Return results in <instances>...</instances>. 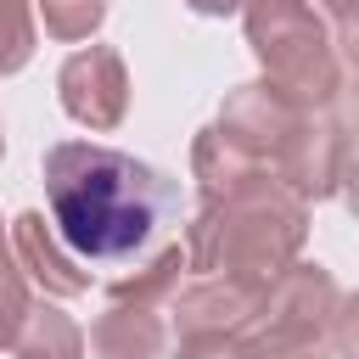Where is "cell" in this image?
I'll return each mask as SVG.
<instances>
[{"label":"cell","mask_w":359,"mask_h":359,"mask_svg":"<svg viewBox=\"0 0 359 359\" xmlns=\"http://www.w3.org/2000/svg\"><path fill=\"white\" fill-rule=\"evenodd\" d=\"M22 359H73L79 353V331L56 314V309H34L22 314V331L11 337Z\"/></svg>","instance_id":"277c9868"},{"label":"cell","mask_w":359,"mask_h":359,"mask_svg":"<svg viewBox=\"0 0 359 359\" xmlns=\"http://www.w3.org/2000/svg\"><path fill=\"white\" fill-rule=\"evenodd\" d=\"M45 22L56 28V34H90L95 22H101V0H45Z\"/></svg>","instance_id":"ba28073f"},{"label":"cell","mask_w":359,"mask_h":359,"mask_svg":"<svg viewBox=\"0 0 359 359\" xmlns=\"http://www.w3.org/2000/svg\"><path fill=\"white\" fill-rule=\"evenodd\" d=\"M45 191L62 241L84 264L146 258L180 219V185L129 151L67 140L45 151Z\"/></svg>","instance_id":"6da1fadb"},{"label":"cell","mask_w":359,"mask_h":359,"mask_svg":"<svg viewBox=\"0 0 359 359\" xmlns=\"http://www.w3.org/2000/svg\"><path fill=\"white\" fill-rule=\"evenodd\" d=\"M342 348L348 353H359V303L348 309V320H342Z\"/></svg>","instance_id":"9c48e42d"},{"label":"cell","mask_w":359,"mask_h":359,"mask_svg":"<svg viewBox=\"0 0 359 359\" xmlns=\"http://www.w3.org/2000/svg\"><path fill=\"white\" fill-rule=\"evenodd\" d=\"M28 11H22V0H0V73H11V67H22V56H28Z\"/></svg>","instance_id":"52a82bcc"},{"label":"cell","mask_w":359,"mask_h":359,"mask_svg":"<svg viewBox=\"0 0 359 359\" xmlns=\"http://www.w3.org/2000/svg\"><path fill=\"white\" fill-rule=\"evenodd\" d=\"M342 22H348V50H353V62H359V11H342Z\"/></svg>","instance_id":"30bf717a"},{"label":"cell","mask_w":359,"mask_h":359,"mask_svg":"<svg viewBox=\"0 0 359 359\" xmlns=\"http://www.w3.org/2000/svg\"><path fill=\"white\" fill-rule=\"evenodd\" d=\"M95 348L107 359H151L157 353V325L151 320H135L129 325V309H118L101 331H95Z\"/></svg>","instance_id":"8992f818"},{"label":"cell","mask_w":359,"mask_h":359,"mask_svg":"<svg viewBox=\"0 0 359 359\" xmlns=\"http://www.w3.org/2000/svg\"><path fill=\"white\" fill-rule=\"evenodd\" d=\"M247 28H252V45L275 67L280 84H292L297 95H325L331 90V56H325L320 22L303 11V0H258Z\"/></svg>","instance_id":"7a4b0ae2"},{"label":"cell","mask_w":359,"mask_h":359,"mask_svg":"<svg viewBox=\"0 0 359 359\" xmlns=\"http://www.w3.org/2000/svg\"><path fill=\"white\" fill-rule=\"evenodd\" d=\"M62 107L79 118V123H118L123 118V67L112 50H79L67 67H62Z\"/></svg>","instance_id":"3957f363"},{"label":"cell","mask_w":359,"mask_h":359,"mask_svg":"<svg viewBox=\"0 0 359 359\" xmlns=\"http://www.w3.org/2000/svg\"><path fill=\"white\" fill-rule=\"evenodd\" d=\"M191 6H196V11H236L241 0H191Z\"/></svg>","instance_id":"8fae6325"},{"label":"cell","mask_w":359,"mask_h":359,"mask_svg":"<svg viewBox=\"0 0 359 359\" xmlns=\"http://www.w3.org/2000/svg\"><path fill=\"white\" fill-rule=\"evenodd\" d=\"M17 247H22V258L34 264V275L50 280L56 292H79V286H90L84 275H67V264L50 252V241H45V219H39V213H22V219H17Z\"/></svg>","instance_id":"5b68a950"}]
</instances>
